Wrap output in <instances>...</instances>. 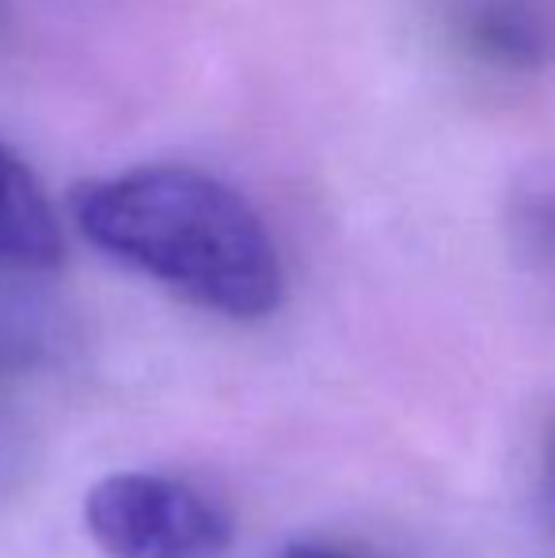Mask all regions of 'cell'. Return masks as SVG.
I'll return each mask as SVG.
<instances>
[{"label": "cell", "mask_w": 555, "mask_h": 558, "mask_svg": "<svg viewBox=\"0 0 555 558\" xmlns=\"http://www.w3.org/2000/svg\"><path fill=\"white\" fill-rule=\"evenodd\" d=\"M65 258V235L35 171L0 137V270L46 274Z\"/></svg>", "instance_id": "obj_3"}, {"label": "cell", "mask_w": 555, "mask_h": 558, "mask_svg": "<svg viewBox=\"0 0 555 558\" xmlns=\"http://www.w3.org/2000/svg\"><path fill=\"white\" fill-rule=\"evenodd\" d=\"M69 214L99 255L202 312L255 324L275 316L286 296V266L267 221L209 171L141 163L84 179L69 194Z\"/></svg>", "instance_id": "obj_1"}, {"label": "cell", "mask_w": 555, "mask_h": 558, "mask_svg": "<svg viewBox=\"0 0 555 558\" xmlns=\"http://www.w3.org/2000/svg\"><path fill=\"white\" fill-rule=\"evenodd\" d=\"M541 494H544V513H548V521H552V529H555V429L548 434V445H544Z\"/></svg>", "instance_id": "obj_7"}, {"label": "cell", "mask_w": 555, "mask_h": 558, "mask_svg": "<svg viewBox=\"0 0 555 558\" xmlns=\"http://www.w3.org/2000/svg\"><path fill=\"white\" fill-rule=\"evenodd\" d=\"M278 558H362V555H354L342 544H331V539L304 536V539H289Z\"/></svg>", "instance_id": "obj_6"}, {"label": "cell", "mask_w": 555, "mask_h": 558, "mask_svg": "<svg viewBox=\"0 0 555 558\" xmlns=\"http://www.w3.org/2000/svg\"><path fill=\"white\" fill-rule=\"evenodd\" d=\"M84 529L104 558H217L232 521L209 494L160 471H114L84 494Z\"/></svg>", "instance_id": "obj_2"}, {"label": "cell", "mask_w": 555, "mask_h": 558, "mask_svg": "<svg viewBox=\"0 0 555 558\" xmlns=\"http://www.w3.org/2000/svg\"><path fill=\"white\" fill-rule=\"evenodd\" d=\"M510 228L529 266L555 281V175L529 179L510 202Z\"/></svg>", "instance_id": "obj_4"}, {"label": "cell", "mask_w": 555, "mask_h": 558, "mask_svg": "<svg viewBox=\"0 0 555 558\" xmlns=\"http://www.w3.org/2000/svg\"><path fill=\"white\" fill-rule=\"evenodd\" d=\"M472 43L487 58L529 61L533 53H541V31L510 8H487L472 20Z\"/></svg>", "instance_id": "obj_5"}]
</instances>
